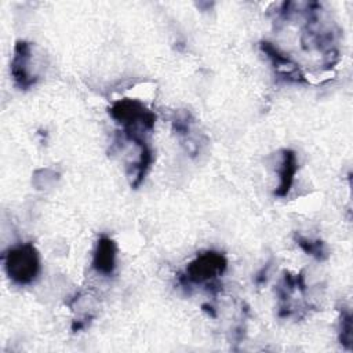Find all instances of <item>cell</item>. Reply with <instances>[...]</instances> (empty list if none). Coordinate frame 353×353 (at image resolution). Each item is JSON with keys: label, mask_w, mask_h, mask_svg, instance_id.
Segmentation results:
<instances>
[{"label": "cell", "mask_w": 353, "mask_h": 353, "mask_svg": "<svg viewBox=\"0 0 353 353\" xmlns=\"http://www.w3.org/2000/svg\"><path fill=\"white\" fill-rule=\"evenodd\" d=\"M281 163L279 168V185L274 190L276 197H285L294 183L295 174L298 171V160L296 153L292 149H283L281 152Z\"/></svg>", "instance_id": "obj_7"}, {"label": "cell", "mask_w": 353, "mask_h": 353, "mask_svg": "<svg viewBox=\"0 0 353 353\" xmlns=\"http://www.w3.org/2000/svg\"><path fill=\"white\" fill-rule=\"evenodd\" d=\"M117 245L113 239L102 234L98 241L92 255V269L102 276H112L116 270Z\"/></svg>", "instance_id": "obj_6"}, {"label": "cell", "mask_w": 353, "mask_h": 353, "mask_svg": "<svg viewBox=\"0 0 353 353\" xmlns=\"http://www.w3.org/2000/svg\"><path fill=\"white\" fill-rule=\"evenodd\" d=\"M4 270L8 279L18 285L33 283L40 274V255L33 243H19L3 254Z\"/></svg>", "instance_id": "obj_2"}, {"label": "cell", "mask_w": 353, "mask_h": 353, "mask_svg": "<svg viewBox=\"0 0 353 353\" xmlns=\"http://www.w3.org/2000/svg\"><path fill=\"white\" fill-rule=\"evenodd\" d=\"M294 241L296 243V245L307 255L313 256L316 261H325L328 258V250L325 247V243L320 239H309L305 237L299 233L294 234Z\"/></svg>", "instance_id": "obj_8"}, {"label": "cell", "mask_w": 353, "mask_h": 353, "mask_svg": "<svg viewBox=\"0 0 353 353\" xmlns=\"http://www.w3.org/2000/svg\"><path fill=\"white\" fill-rule=\"evenodd\" d=\"M272 268V265H270V262H268L258 273H256V276H255V279H254V281H255V284L256 285H262V284H265L266 281H268V274H269V269Z\"/></svg>", "instance_id": "obj_11"}, {"label": "cell", "mask_w": 353, "mask_h": 353, "mask_svg": "<svg viewBox=\"0 0 353 353\" xmlns=\"http://www.w3.org/2000/svg\"><path fill=\"white\" fill-rule=\"evenodd\" d=\"M259 50L270 59L273 66L277 69V74L281 79L292 83H305V84L309 83L305 74L299 70L298 65L288 55H285L277 47H274L270 41L262 40L259 43Z\"/></svg>", "instance_id": "obj_5"}, {"label": "cell", "mask_w": 353, "mask_h": 353, "mask_svg": "<svg viewBox=\"0 0 353 353\" xmlns=\"http://www.w3.org/2000/svg\"><path fill=\"white\" fill-rule=\"evenodd\" d=\"M32 57V44L26 40H17L14 46V54L10 65L11 76L15 85L19 90H29L37 83V76L29 69V62Z\"/></svg>", "instance_id": "obj_4"}, {"label": "cell", "mask_w": 353, "mask_h": 353, "mask_svg": "<svg viewBox=\"0 0 353 353\" xmlns=\"http://www.w3.org/2000/svg\"><path fill=\"white\" fill-rule=\"evenodd\" d=\"M352 313L349 309H341V316H339V332H338V339L339 343L350 350L352 349Z\"/></svg>", "instance_id": "obj_9"}, {"label": "cell", "mask_w": 353, "mask_h": 353, "mask_svg": "<svg viewBox=\"0 0 353 353\" xmlns=\"http://www.w3.org/2000/svg\"><path fill=\"white\" fill-rule=\"evenodd\" d=\"M110 117L121 125V131L139 132L152 131L156 124V114L143 102L132 98L114 101L108 109Z\"/></svg>", "instance_id": "obj_3"}, {"label": "cell", "mask_w": 353, "mask_h": 353, "mask_svg": "<svg viewBox=\"0 0 353 353\" xmlns=\"http://www.w3.org/2000/svg\"><path fill=\"white\" fill-rule=\"evenodd\" d=\"M192 116L190 113H181L176 114V117L172 119L171 125H172V131L179 137V138H188V135H190L192 132Z\"/></svg>", "instance_id": "obj_10"}, {"label": "cell", "mask_w": 353, "mask_h": 353, "mask_svg": "<svg viewBox=\"0 0 353 353\" xmlns=\"http://www.w3.org/2000/svg\"><path fill=\"white\" fill-rule=\"evenodd\" d=\"M201 309H203V312H205L210 317H212V319L216 317V312H215V309H214L211 305L203 303V305H201Z\"/></svg>", "instance_id": "obj_12"}, {"label": "cell", "mask_w": 353, "mask_h": 353, "mask_svg": "<svg viewBox=\"0 0 353 353\" xmlns=\"http://www.w3.org/2000/svg\"><path fill=\"white\" fill-rule=\"evenodd\" d=\"M226 268V256L218 251L208 250L197 254L196 258L188 263L185 273L179 274L178 280L185 287L189 284L205 285L208 291L215 295L222 290L221 284L218 283V277L225 273Z\"/></svg>", "instance_id": "obj_1"}]
</instances>
